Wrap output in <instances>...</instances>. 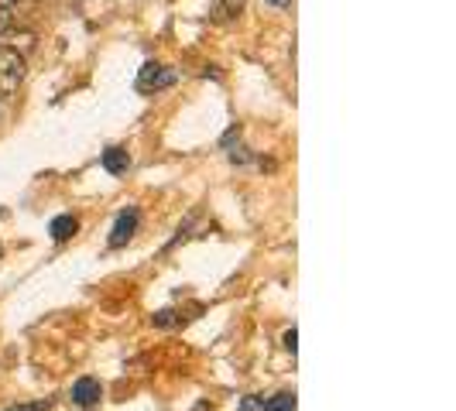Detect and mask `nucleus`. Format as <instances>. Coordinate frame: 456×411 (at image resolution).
I'll return each mask as SVG.
<instances>
[{"label":"nucleus","mask_w":456,"mask_h":411,"mask_svg":"<svg viewBox=\"0 0 456 411\" xmlns=\"http://www.w3.org/2000/svg\"><path fill=\"white\" fill-rule=\"evenodd\" d=\"M24 83V55L0 48V100H11Z\"/></svg>","instance_id":"obj_1"},{"label":"nucleus","mask_w":456,"mask_h":411,"mask_svg":"<svg viewBox=\"0 0 456 411\" xmlns=\"http://www.w3.org/2000/svg\"><path fill=\"white\" fill-rule=\"evenodd\" d=\"M175 83V72L168 66H159V62H148V66L141 68V76H137V90L141 93H159V90H168Z\"/></svg>","instance_id":"obj_2"},{"label":"nucleus","mask_w":456,"mask_h":411,"mask_svg":"<svg viewBox=\"0 0 456 411\" xmlns=\"http://www.w3.org/2000/svg\"><path fill=\"white\" fill-rule=\"evenodd\" d=\"M137 223H141V213L137 209H124L120 216H117L114 223V233H110V247H124V244H131L137 233Z\"/></svg>","instance_id":"obj_3"},{"label":"nucleus","mask_w":456,"mask_h":411,"mask_svg":"<svg viewBox=\"0 0 456 411\" xmlns=\"http://www.w3.org/2000/svg\"><path fill=\"white\" fill-rule=\"evenodd\" d=\"M103 398V388H100V381H93V377H79L76 384H72V401L76 405H83V408H90Z\"/></svg>","instance_id":"obj_4"},{"label":"nucleus","mask_w":456,"mask_h":411,"mask_svg":"<svg viewBox=\"0 0 456 411\" xmlns=\"http://www.w3.org/2000/svg\"><path fill=\"white\" fill-rule=\"evenodd\" d=\"M103 168H107L110 175H124V172L131 168V155H127L124 148H107V151H103Z\"/></svg>","instance_id":"obj_5"},{"label":"nucleus","mask_w":456,"mask_h":411,"mask_svg":"<svg viewBox=\"0 0 456 411\" xmlns=\"http://www.w3.org/2000/svg\"><path fill=\"white\" fill-rule=\"evenodd\" d=\"M76 230H79V220H76V216H55V220H52V223H48V233H52V240H59V244H62V240H69V237H76Z\"/></svg>","instance_id":"obj_6"},{"label":"nucleus","mask_w":456,"mask_h":411,"mask_svg":"<svg viewBox=\"0 0 456 411\" xmlns=\"http://www.w3.org/2000/svg\"><path fill=\"white\" fill-rule=\"evenodd\" d=\"M213 21H233L244 14V0H213Z\"/></svg>","instance_id":"obj_7"},{"label":"nucleus","mask_w":456,"mask_h":411,"mask_svg":"<svg viewBox=\"0 0 456 411\" xmlns=\"http://www.w3.org/2000/svg\"><path fill=\"white\" fill-rule=\"evenodd\" d=\"M11 52H18V55H28V52H35V31H7V45Z\"/></svg>","instance_id":"obj_8"},{"label":"nucleus","mask_w":456,"mask_h":411,"mask_svg":"<svg viewBox=\"0 0 456 411\" xmlns=\"http://www.w3.org/2000/svg\"><path fill=\"white\" fill-rule=\"evenodd\" d=\"M261 411H296V394H274L272 401H261Z\"/></svg>","instance_id":"obj_9"},{"label":"nucleus","mask_w":456,"mask_h":411,"mask_svg":"<svg viewBox=\"0 0 456 411\" xmlns=\"http://www.w3.org/2000/svg\"><path fill=\"white\" fill-rule=\"evenodd\" d=\"M11 24H14V7H4L0 4V38L11 31Z\"/></svg>","instance_id":"obj_10"},{"label":"nucleus","mask_w":456,"mask_h":411,"mask_svg":"<svg viewBox=\"0 0 456 411\" xmlns=\"http://www.w3.org/2000/svg\"><path fill=\"white\" fill-rule=\"evenodd\" d=\"M155 326H159V329H165V326H175V322H183V319H175V312H172V309H165V312H155Z\"/></svg>","instance_id":"obj_11"},{"label":"nucleus","mask_w":456,"mask_h":411,"mask_svg":"<svg viewBox=\"0 0 456 411\" xmlns=\"http://www.w3.org/2000/svg\"><path fill=\"white\" fill-rule=\"evenodd\" d=\"M52 408V401H31V405H14V408L7 411H48Z\"/></svg>","instance_id":"obj_12"},{"label":"nucleus","mask_w":456,"mask_h":411,"mask_svg":"<svg viewBox=\"0 0 456 411\" xmlns=\"http://www.w3.org/2000/svg\"><path fill=\"white\" fill-rule=\"evenodd\" d=\"M298 333H296V326H292V329H289V333H285V340H281V342H285V350H289V353H296V346H298Z\"/></svg>","instance_id":"obj_13"},{"label":"nucleus","mask_w":456,"mask_h":411,"mask_svg":"<svg viewBox=\"0 0 456 411\" xmlns=\"http://www.w3.org/2000/svg\"><path fill=\"white\" fill-rule=\"evenodd\" d=\"M0 4H4V7H14V0H0Z\"/></svg>","instance_id":"obj_14"},{"label":"nucleus","mask_w":456,"mask_h":411,"mask_svg":"<svg viewBox=\"0 0 456 411\" xmlns=\"http://www.w3.org/2000/svg\"><path fill=\"white\" fill-rule=\"evenodd\" d=\"M268 4H278V7H281V4H289V0H268Z\"/></svg>","instance_id":"obj_15"}]
</instances>
